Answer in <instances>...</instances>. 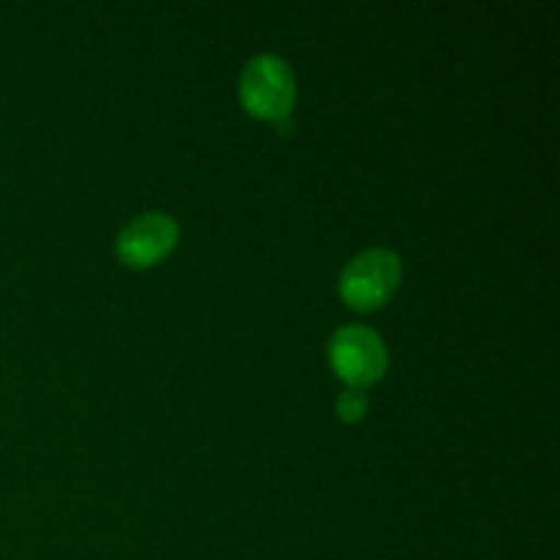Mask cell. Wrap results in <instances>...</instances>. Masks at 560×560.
<instances>
[{"mask_svg": "<svg viewBox=\"0 0 560 560\" xmlns=\"http://www.w3.org/2000/svg\"><path fill=\"white\" fill-rule=\"evenodd\" d=\"M241 102L257 118L284 120L295 104L293 69L279 55H257L241 74Z\"/></svg>", "mask_w": 560, "mask_h": 560, "instance_id": "6da1fadb", "label": "cell"}, {"mask_svg": "<svg viewBox=\"0 0 560 560\" xmlns=\"http://www.w3.org/2000/svg\"><path fill=\"white\" fill-rule=\"evenodd\" d=\"M402 266L392 249H366L348 262L339 279V293L353 310H375L397 290Z\"/></svg>", "mask_w": 560, "mask_h": 560, "instance_id": "7a4b0ae2", "label": "cell"}, {"mask_svg": "<svg viewBox=\"0 0 560 560\" xmlns=\"http://www.w3.org/2000/svg\"><path fill=\"white\" fill-rule=\"evenodd\" d=\"M328 355H331V366L337 370V375L353 388L375 383L388 364L383 339L364 326L339 328L328 342Z\"/></svg>", "mask_w": 560, "mask_h": 560, "instance_id": "3957f363", "label": "cell"}, {"mask_svg": "<svg viewBox=\"0 0 560 560\" xmlns=\"http://www.w3.org/2000/svg\"><path fill=\"white\" fill-rule=\"evenodd\" d=\"M178 241V224L167 213H142V217L131 219L118 235V255L124 262L135 268L153 266L170 255Z\"/></svg>", "mask_w": 560, "mask_h": 560, "instance_id": "277c9868", "label": "cell"}, {"mask_svg": "<svg viewBox=\"0 0 560 560\" xmlns=\"http://www.w3.org/2000/svg\"><path fill=\"white\" fill-rule=\"evenodd\" d=\"M366 413V397L359 388H348L337 399V416L342 421H359Z\"/></svg>", "mask_w": 560, "mask_h": 560, "instance_id": "5b68a950", "label": "cell"}]
</instances>
